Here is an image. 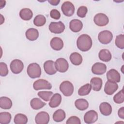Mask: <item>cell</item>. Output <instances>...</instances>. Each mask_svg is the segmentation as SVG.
<instances>
[{
  "mask_svg": "<svg viewBox=\"0 0 124 124\" xmlns=\"http://www.w3.org/2000/svg\"><path fill=\"white\" fill-rule=\"evenodd\" d=\"M107 78L108 80L115 82H119L121 80L120 73L115 69H111L107 73Z\"/></svg>",
  "mask_w": 124,
  "mask_h": 124,
  "instance_id": "16",
  "label": "cell"
},
{
  "mask_svg": "<svg viewBox=\"0 0 124 124\" xmlns=\"http://www.w3.org/2000/svg\"><path fill=\"white\" fill-rule=\"evenodd\" d=\"M82 27L83 24L82 22L78 19H73L69 23V28L74 32H78L80 31Z\"/></svg>",
  "mask_w": 124,
  "mask_h": 124,
  "instance_id": "18",
  "label": "cell"
},
{
  "mask_svg": "<svg viewBox=\"0 0 124 124\" xmlns=\"http://www.w3.org/2000/svg\"><path fill=\"white\" fill-rule=\"evenodd\" d=\"M118 89V85L116 82L108 80L105 85L104 92L107 94L110 95L113 94Z\"/></svg>",
  "mask_w": 124,
  "mask_h": 124,
  "instance_id": "14",
  "label": "cell"
},
{
  "mask_svg": "<svg viewBox=\"0 0 124 124\" xmlns=\"http://www.w3.org/2000/svg\"><path fill=\"white\" fill-rule=\"evenodd\" d=\"M118 114L119 117L122 119H124V108L123 107L121 108L118 111Z\"/></svg>",
  "mask_w": 124,
  "mask_h": 124,
  "instance_id": "41",
  "label": "cell"
},
{
  "mask_svg": "<svg viewBox=\"0 0 124 124\" xmlns=\"http://www.w3.org/2000/svg\"><path fill=\"white\" fill-rule=\"evenodd\" d=\"M49 31L54 33L59 34L62 33L65 30V25L62 21L52 22L48 27Z\"/></svg>",
  "mask_w": 124,
  "mask_h": 124,
  "instance_id": "6",
  "label": "cell"
},
{
  "mask_svg": "<svg viewBox=\"0 0 124 124\" xmlns=\"http://www.w3.org/2000/svg\"><path fill=\"white\" fill-rule=\"evenodd\" d=\"M55 66L57 71L61 73H64L69 68V64L67 60L62 58H60L56 60Z\"/></svg>",
  "mask_w": 124,
  "mask_h": 124,
  "instance_id": "10",
  "label": "cell"
},
{
  "mask_svg": "<svg viewBox=\"0 0 124 124\" xmlns=\"http://www.w3.org/2000/svg\"><path fill=\"white\" fill-rule=\"evenodd\" d=\"M39 97L45 101H48L53 94V92L50 91H40L37 93Z\"/></svg>",
  "mask_w": 124,
  "mask_h": 124,
  "instance_id": "34",
  "label": "cell"
},
{
  "mask_svg": "<svg viewBox=\"0 0 124 124\" xmlns=\"http://www.w3.org/2000/svg\"><path fill=\"white\" fill-rule=\"evenodd\" d=\"M98 57L101 61L108 62L111 60L112 56L110 52L108 49H102L98 53Z\"/></svg>",
  "mask_w": 124,
  "mask_h": 124,
  "instance_id": "21",
  "label": "cell"
},
{
  "mask_svg": "<svg viewBox=\"0 0 124 124\" xmlns=\"http://www.w3.org/2000/svg\"><path fill=\"white\" fill-rule=\"evenodd\" d=\"M116 46L120 49L124 48V34H119L116 37L115 41Z\"/></svg>",
  "mask_w": 124,
  "mask_h": 124,
  "instance_id": "36",
  "label": "cell"
},
{
  "mask_svg": "<svg viewBox=\"0 0 124 124\" xmlns=\"http://www.w3.org/2000/svg\"><path fill=\"white\" fill-rule=\"evenodd\" d=\"M66 116L65 111L61 109H58L53 114V119L56 122H60L64 120Z\"/></svg>",
  "mask_w": 124,
  "mask_h": 124,
  "instance_id": "29",
  "label": "cell"
},
{
  "mask_svg": "<svg viewBox=\"0 0 124 124\" xmlns=\"http://www.w3.org/2000/svg\"><path fill=\"white\" fill-rule=\"evenodd\" d=\"M30 105L32 109L37 110L44 107L46 105V103L38 98H34L31 100Z\"/></svg>",
  "mask_w": 124,
  "mask_h": 124,
  "instance_id": "27",
  "label": "cell"
},
{
  "mask_svg": "<svg viewBox=\"0 0 124 124\" xmlns=\"http://www.w3.org/2000/svg\"><path fill=\"white\" fill-rule=\"evenodd\" d=\"M66 123L67 124H80L81 122L78 117L75 116H72L67 119Z\"/></svg>",
  "mask_w": 124,
  "mask_h": 124,
  "instance_id": "39",
  "label": "cell"
},
{
  "mask_svg": "<svg viewBox=\"0 0 124 124\" xmlns=\"http://www.w3.org/2000/svg\"><path fill=\"white\" fill-rule=\"evenodd\" d=\"M113 101L117 104L123 103L124 101V94L123 89L117 93L113 97Z\"/></svg>",
  "mask_w": 124,
  "mask_h": 124,
  "instance_id": "35",
  "label": "cell"
},
{
  "mask_svg": "<svg viewBox=\"0 0 124 124\" xmlns=\"http://www.w3.org/2000/svg\"><path fill=\"white\" fill-rule=\"evenodd\" d=\"M93 42L91 37L86 34L80 35L77 40L78 48L81 51L85 52L89 50L92 47Z\"/></svg>",
  "mask_w": 124,
  "mask_h": 124,
  "instance_id": "1",
  "label": "cell"
},
{
  "mask_svg": "<svg viewBox=\"0 0 124 124\" xmlns=\"http://www.w3.org/2000/svg\"><path fill=\"white\" fill-rule=\"evenodd\" d=\"M10 67L14 74H18L22 71L24 68V64L21 60L15 59L11 62Z\"/></svg>",
  "mask_w": 124,
  "mask_h": 124,
  "instance_id": "8",
  "label": "cell"
},
{
  "mask_svg": "<svg viewBox=\"0 0 124 124\" xmlns=\"http://www.w3.org/2000/svg\"><path fill=\"white\" fill-rule=\"evenodd\" d=\"M49 121V115L46 111L38 113L35 118V122L37 124H47Z\"/></svg>",
  "mask_w": 124,
  "mask_h": 124,
  "instance_id": "11",
  "label": "cell"
},
{
  "mask_svg": "<svg viewBox=\"0 0 124 124\" xmlns=\"http://www.w3.org/2000/svg\"><path fill=\"white\" fill-rule=\"evenodd\" d=\"M19 16L24 20H30L32 17L33 13L29 8H23L19 12Z\"/></svg>",
  "mask_w": 124,
  "mask_h": 124,
  "instance_id": "24",
  "label": "cell"
},
{
  "mask_svg": "<svg viewBox=\"0 0 124 124\" xmlns=\"http://www.w3.org/2000/svg\"><path fill=\"white\" fill-rule=\"evenodd\" d=\"M92 90L91 84L87 83L81 86L78 91V94L80 96H85L89 94Z\"/></svg>",
  "mask_w": 124,
  "mask_h": 124,
  "instance_id": "31",
  "label": "cell"
},
{
  "mask_svg": "<svg viewBox=\"0 0 124 124\" xmlns=\"http://www.w3.org/2000/svg\"><path fill=\"white\" fill-rule=\"evenodd\" d=\"M92 89L95 91H99L102 87V79L98 77L93 78L90 81Z\"/></svg>",
  "mask_w": 124,
  "mask_h": 124,
  "instance_id": "20",
  "label": "cell"
},
{
  "mask_svg": "<svg viewBox=\"0 0 124 124\" xmlns=\"http://www.w3.org/2000/svg\"><path fill=\"white\" fill-rule=\"evenodd\" d=\"M50 16L51 18L54 19H59L61 17V14L60 12L57 9H52L50 12Z\"/></svg>",
  "mask_w": 124,
  "mask_h": 124,
  "instance_id": "40",
  "label": "cell"
},
{
  "mask_svg": "<svg viewBox=\"0 0 124 124\" xmlns=\"http://www.w3.org/2000/svg\"><path fill=\"white\" fill-rule=\"evenodd\" d=\"M113 38L112 32L108 30L103 31L100 32L98 35L99 41L102 44H108L109 43Z\"/></svg>",
  "mask_w": 124,
  "mask_h": 124,
  "instance_id": "4",
  "label": "cell"
},
{
  "mask_svg": "<svg viewBox=\"0 0 124 124\" xmlns=\"http://www.w3.org/2000/svg\"><path fill=\"white\" fill-rule=\"evenodd\" d=\"M44 68L45 72L49 75H54L57 71L55 66V63L52 60L46 61L44 63Z\"/></svg>",
  "mask_w": 124,
  "mask_h": 124,
  "instance_id": "13",
  "label": "cell"
},
{
  "mask_svg": "<svg viewBox=\"0 0 124 124\" xmlns=\"http://www.w3.org/2000/svg\"><path fill=\"white\" fill-rule=\"evenodd\" d=\"M46 22V18L45 16L42 15H38L36 16L33 19L34 24L37 27H41L44 26Z\"/></svg>",
  "mask_w": 124,
  "mask_h": 124,
  "instance_id": "33",
  "label": "cell"
},
{
  "mask_svg": "<svg viewBox=\"0 0 124 124\" xmlns=\"http://www.w3.org/2000/svg\"><path fill=\"white\" fill-rule=\"evenodd\" d=\"M93 21L97 26L102 27L105 26L108 23L109 19L105 14L98 13L94 16Z\"/></svg>",
  "mask_w": 124,
  "mask_h": 124,
  "instance_id": "9",
  "label": "cell"
},
{
  "mask_svg": "<svg viewBox=\"0 0 124 124\" xmlns=\"http://www.w3.org/2000/svg\"><path fill=\"white\" fill-rule=\"evenodd\" d=\"M26 38L30 41L36 40L39 37V32L38 30L34 28H30L28 29L26 32Z\"/></svg>",
  "mask_w": 124,
  "mask_h": 124,
  "instance_id": "23",
  "label": "cell"
},
{
  "mask_svg": "<svg viewBox=\"0 0 124 124\" xmlns=\"http://www.w3.org/2000/svg\"><path fill=\"white\" fill-rule=\"evenodd\" d=\"M12 106V101L8 97L2 96L0 98V107L4 109H9Z\"/></svg>",
  "mask_w": 124,
  "mask_h": 124,
  "instance_id": "26",
  "label": "cell"
},
{
  "mask_svg": "<svg viewBox=\"0 0 124 124\" xmlns=\"http://www.w3.org/2000/svg\"><path fill=\"white\" fill-rule=\"evenodd\" d=\"M99 110L101 113L105 116H108L112 112V107L108 102L101 103L99 105Z\"/></svg>",
  "mask_w": 124,
  "mask_h": 124,
  "instance_id": "19",
  "label": "cell"
},
{
  "mask_svg": "<svg viewBox=\"0 0 124 124\" xmlns=\"http://www.w3.org/2000/svg\"><path fill=\"white\" fill-rule=\"evenodd\" d=\"M8 74V69L7 64L3 62H0V75L5 77Z\"/></svg>",
  "mask_w": 124,
  "mask_h": 124,
  "instance_id": "38",
  "label": "cell"
},
{
  "mask_svg": "<svg viewBox=\"0 0 124 124\" xmlns=\"http://www.w3.org/2000/svg\"><path fill=\"white\" fill-rule=\"evenodd\" d=\"M62 101V96L58 93H55L51 97L49 102V106L52 108L58 107Z\"/></svg>",
  "mask_w": 124,
  "mask_h": 124,
  "instance_id": "22",
  "label": "cell"
},
{
  "mask_svg": "<svg viewBox=\"0 0 124 124\" xmlns=\"http://www.w3.org/2000/svg\"><path fill=\"white\" fill-rule=\"evenodd\" d=\"M106 70V65L102 62H96L92 67V72L95 75H103Z\"/></svg>",
  "mask_w": 124,
  "mask_h": 124,
  "instance_id": "15",
  "label": "cell"
},
{
  "mask_svg": "<svg viewBox=\"0 0 124 124\" xmlns=\"http://www.w3.org/2000/svg\"><path fill=\"white\" fill-rule=\"evenodd\" d=\"M61 10L65 16H71L74 14L75 6L70 1H66L62 4Z\"/></svg>",
  "mask_w": 124,
  "mask_h": 124,
  "instance_id": "7",
  "label": "cell"
},
{
  "mask_svg": "<svg viewBox=\"0 0 124 124\" xmlns=\"http://www.w3.org/2000/svg\"><path fill=\"white\" fill-rule=\"evenodd\" d=\"M60 90L62 94L65 96H71L74 92V86L69 81H63L60 85Z\"/></svg>",
  "mask_w": 124,
  "mask_h": 124,
  "instance_id": "3",
  "label": "cell"
},
{
  "mask_svg": "<svg viewBox=\"0 0 124 124\" xmlns=\"http://www.w3.org/2000/svg\"><path fill=\"white\" fill-rule=\"evenodd\" d=\"M11 120V115L8 112H2L0 113V124H8Z\"/></svg>",
  "mask_w": 124,
  "mask_h": 124,
  "instance_id": "32",
  "label": "cell"
},
{
  "mask_svg": "<svg viewBox=\"0 0 124 124\" xmlns=\"http://www.w3.org/2000/svg\"><path fill=\"white\" fill-rule=\"evenodd\" d=\"M70 60L73 64L79 65L82 62V57L79 53L75 52L70 55Z\"/></svg>",
  "mask_w": 124,
  "mask_h": 124,
  "instance_id": "28",
  "label": "cell"
},
{
  "mask_svg": "<svg viewBox=\"0 0 124 124\" xmlns=\"http://www.w3.org/2000/svg\"><path fill=\"white\" fill-rule=\"evenodd\" d=\"M50 45L53 49L59 51L63 48V42L61 38L58 37H55L51 40Z\"/></svg>",
  "mask_w": 124,
  "mask_h": 124,
  "instance_id": "17",
  "label": "cell"
},
{
  "mask_svg": "<svg viewBox=\"0 0 124 124\" xmlns=\"http://www.w3.org/2000/svg\"><path fill=\"white\" fill-rule=\"evenodd\" d=\"M76 107L80 110H86L89 107V103L85 99L79 98L75 102Z\"/></svg>",
  "mask_w": 124,
  "mask_h": 124,
  "instance_id": "25",
  "label": "cell"
},
{
  "mask_svg": "<svg viewBox=\"0 0 124 124\" xmlns=\"http://www.w3.org/2000/svg\"><path fill=\"white\" fill-rule=\"evenodd\" d=\"M98 119V114L94 110L87 111L84 116V121L86 124H91L95 123Z\"/></svg>",
  "mask_w": 124,
  "mask_h": 124,
  "instance_id": "12",
  "label": "cell"
},
{
  "mask_svg": "<svg viewBox=\"0 0 124 124\" xmlns=\"http://www.w3.org/2000/svg\"><path fill=\"white\" fill-rule=\"evenodd\" d=\"M48 2L52 5L56 6L60 3V0H48Z\"/></svg>",
  "mask_w": 124,
  "mask_h": 124,
  "instance_id": "42",
  "label": "cell"
},
{
  "mask_svg": "<svg viewBox=\"0 0 124 124\" xmlns=\"http://www.w3.org/2000/svg\"><path fill=\"white\" fill-rule=\"evenodd\" d=\"M33 87L35 90H50L52 85L50 82L44 79H39L33 84Z\"/></svg>",
  "mask_w": 124,
  "mask_h": 124,
  "instance_id": "5",
  "label": "cell"
},
{
  "mask_svg": "<svg viewBox=\"0 0 124 124\" xmlns=\"http://www.w3.org/2000/svg\"><path fill=\"white\" fill-rule=\"evenodd\" d=\"M87 12L88 9L87 7L85 6H81L78 8L77 14L79 17L81 18H83L85 17L87 13Z\"/></svg>",
  "mask_w": 124,
  "mask_h": 124,
  "instance_id": "37",
  "label": "cell"
},
{
  "mask_svg": "<svg viewBox=\"0 0 124 124\" xmlns=\"http://www.w3.org/2000/svg\"><path fill=\"white\" fill-rule=\"evenodd\" d=\"M14 120L16 124H26L28 122V118L25 114L18 113L15 115Z\"/></svg>",
  "mask_w": 124,
  "mask_h": 124,
  "instance_id": "30",
  "label": "cell"
},
{
  "mask_svg": "<svg viewBox=\"0 0 124 124\" xmlns=\"http://www.w3.org/2000/svg\"><path fill=\"white\" fill-rule=\"evenodd\" d=\"M28 76L31 78H39L41 75V68L40 65L37 63H30L27 69Z\"/></svg>",
  "mask_w": 124,
  "mask_h": 124,
  "instance_id": "2",
  "label": "cell"
}]
</instances>
